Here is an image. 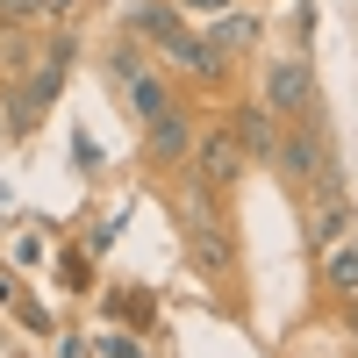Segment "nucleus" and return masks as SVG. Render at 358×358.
I'll use <instances>...</instances> for the list:
<instances>
[{
  "mask_svg": "<svg viewBox=\"0 0 358 358\" xmlns=\"http://www.w3.org/2000/svg\"><path fill=\"white\" fill-rule=\"evenodd\" d=\"M273 172H280L287 194H315V201H337V194H344V172H337L330 136H322L315 115H301V122L273 143Z\"/></svg>",
  "mask_w": 358,
  "mask_h": 358,
  "instance_id": "1",
  "label": "nucleus"
},
{
  "mask_svg": "<svg viewBox=\"0 0 358 358\" xmlns=\"http://www.w3.org/2000/svg\"><path fill=\"white\" fill-rule=\"evenodd\" d=\"M108 79L122 86V101H129V115H136V122H151V115H165V108H172L165 72H151V65H143V50H129V43L108 57Z\"/></svg>",
  "mask_w": 358,
  "mask_h": 358,
  "instance_id": "2",
  "label": "nucleus"
},
{
  "mask_svg": "<svg viewBox=\"0 0 358 358\" xmlns=\"http://www.w3.org/2000/svg\"><path fill=\"white\" fill-rule=\"evenodd\" d=\"M258 101L273 108L280 122H301V115H315V72H308V57H273V65H265Z\"/></svg>",
  "mask_w": 358,
  "mask_h": 358,
  "instance_id": "3",
  "label": "nucleus"
},
{
  "mask_svg": "<svg viewBox=\"0 0 358 358\" xmlns=\"http://www.w3.org/2000/svg\"><path fill=\"white\" fill-rule=\"evenodd\" d=\"M194 187H208V194H229L236 187V179H244V143H236V129L222 122V129H208V136H194Z\"/></svg>",
  "mask_w": 358,
  "mask_h": 358,
  "instance_id": "4",
  "label": "nucleus"
},
{
  "mask_svg": "<svg viewBox=\"0 0 358 358\" xmlns=\"http://www.w3.org/2000/svg\"><path fill=\"white\" fill-rule=\"evenodd\" d=\"M143 151H151L158 165H187L194 158V122H187V108H165L143 122Z\"/></svg>",
  "mask_w": 358,
  "mask_h": 358,
  "instance_id": "5",
  "label": "nucleus"
},
{
  "mask_svg": "<svg viewBox=\"0 0 358 358\" xmlns=\"http://www.w3.org/2000/svg\"><path fill=\"white\" fill-rule=\"evenodd\" d=\"M273 122H280V115L265 108V101H258V108H236V115H229V129H236V143H244V158L273 165V143H280V129H273Z\"/></svg>",
  "mask_w": 358,
  "mask_h": 358,
  "instance_id": "6",
  "label": "nucleus"
},
{
  "mask_svg": "<svg viewBox=\"0 0 358 358\" xmlns=\"http://www.w3.org/2000/svg\"><path fill=\"white\" fill-rule=\"evenodd\" d=\"M129 29H136V36H151L158 50H172V43H187V36H194V29L179 22V8H172V0H143V8L129 15Z\"/></svg>",
  "mask_w": 358,
  "mask_h": 358,
  "instance_id": "7",
  "label": "nucleus"
},
{
  "mask_svg": "<svg viewBox=\"0 0 358 358\" xmlns=\"http://www.w3.org/2000/svg\"><path fill=\"white\" fill-rule=\"evenodd\" d=\"M351 229H358V208L337 194V201H322V208H315V222H308V244H315V251H330V244H344Z\"/></svg>",
  "mask_w": 358,
  "mask_h": 358,
  "instance_id": "8",
  "label": "nucleus"
},
{
  "mask_svg": "<svg viewBox=\"0 0 358 358\" xmlns=\"http://www.w3.org/2000/svg\"><path fill=\"white\" fill-rule=\"evenodd\" d=\"M322 280H330L337 294H358V229L344 236V244H330V251H322Z\"/></svg>",
  "mask_w": 358,
  "mask_h": 358,
  "instance_id": "9",
  "label": "nucleus"
},
{
  "mask_svg": "<svg viewBox=\"0 0 358 358\" xmlns=\"http://www.w3.org/2000/svg\"><path fill=\"white\" fill-rule=\"evenodd\" d=\"M194 258L208 265V273H229V236H222L215 222H208V215L194 222Z\"/></svg>",
  "mask_w": 358,
  "mask_h": 358,
  "instance_id": "10",
  "label": "nucleus"
},
{
  "mask_svg": "<svg viewBox=\"0 0 358 358\" xmlns=\"http://www.w3.org/2000/svg\"><path fill=\"white\" fill-rule=\"evenodd\" d=\"M258 43V22L251 15H222V29H215V57H244Z\"/></svg>",
  "mask_w": 358,
  "mask_h": 358,
  "instance_id": "11",
  "label": "nucleus"
},
{
  "mask_svg": "<svg viewBox=\"0 0 358 358\" xmlns=\"http://www.w3.org/2000/svg\"><path fill=\"white\" fill-rule=\"evenodd\" d=\"M101 358H143L136 337H101Z\"/></svg>",
  "mask_w": 358,
  "mask_h": 358,
  "instance_id": "12",
  "label": "nucleus"
},
{
  "mask_svg": "<svg viewBox=\"0 0 358 358\" xmlns=\"http://www.w3.org/2000/svg\"><path fill=\"white\" fill-rule=\"evenodd\" d=\"M29 15H43V0H0V22H29Z\"/></svg>",
  "mask_w": 358,
  "mask_h": 358,
  "instance_id": "13",
  "label": "nucleus"
},
{
  "mask_svg": "<svg viewBox=\"0 0 358 358\" xmlns=\"http://www.w3.org/2000/svg\"><path fill=\"white\" fill-rule=\"evenodd\" d=\"M172 8H201V15H222L229 0H172Z\"/></svg>",
  "mask_w": 358,
  "mask_h": 358,
  "instance_id": "14",
  "label": "nucleus"
}]
</instances>
